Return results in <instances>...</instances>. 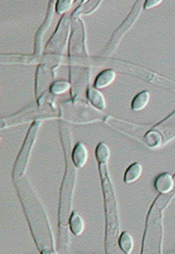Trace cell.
<instances>
[{"instance_id":"20","label":"cell","mask_w":175,"mask_h":254,"mask_svg":"<svg viewBox=\"0 0 175 254\" xmlns=\"http://www.w3.org/2000/svg\"><path fill=\"white\" fill-rule=\"evenodd\" d=\"M150 94L149 91H142L133 98L131 101V110L133 112H140L144 110L150 102Z\"/></svg>"},{"instance_id":"25","label":"cell","mask_w":175,"mask_h":254,"mask_svg":"<svg viewBox=\"0 0 175 254\" xmlns=\"http://www.w3.org/2000/svg\"><path fill=\"white\" fill-rule=\"evenodd\" d=\"M162 3V0H147L144 3V9H150Z\"/></svg>"},{"instance_id":"3","label":"cell","mask_w":175,"mask_h":254,"mask_svg":"<svg viewBox=\"0 0 175 254\" xmlns=\"http://www.w3.org/2000/svg\"><path fill=\"white\" fill-rule=\"evenodd\" d=\"M95 157L99 164L100 183L103 192L106 234H105V251L106 254H113L117 250L118 241L120 236L118 200L113 183L108 171L110 150L106 143L100 142L95 149Z\"/></svg>"},{"instance_id":"23","label":"cell","mask_w":175,"mask_h":254,"mask_svg":"<svg viewBox=\"0 0 175 254\" xmlns=\"http://www.w3.org/2000/svg\"><path fill=\"white\" fill-rule=\"evenodd\" d=\"M71 87V83L69 81L59 80V81H53L51 85L50 93L52 95H60L62 93H66Z\"/></svg>"},{"instance_id":"7","label":"cell","mask_w":175,"mask_h":254,"mask_svg":"<svg viewBox=\"0 0 175 254\" xmlns=\"http://www.w3.org/2000/svg\"><path fill=\"white\" fill-rule=\"evenodd\" d=\"M72 34L70 38V64H84L90 67V58L88 56L86 34L84 22L80 17H72Z\"/></svg>"},{"instance_id":"15","label":"cell","mask_w":175,"mask_h":254,"mask_svg":"<svg viewBox=\"0 0 175 254\" xmlns=\"http://www.w3.org/2000/svg\"><path fill=\"white\" fill-rule=\"evenodd\" d=\"M88 158V152L86 146L83 142L77 143L72 151V161L75 164L76 167L78 169L84 167L87 163Z\"/></svg>"},{"instance_id":"17","label":"cell","mask_w":175,"mask_h":254,"mask_svg":"<svg viewBox=\"0 0 175 254\" xmlns=\"http://www.w3.org/2000/svg\"><path fill=\"white\" fill-rule=\"evenodd\" d=\"M116 72L113 68H106L97 75L94 87L97 89H102L108 87L115 81Z\"/></svg>"},{"instance_id":"5","label":"cell","mask_w":175,"mask_h":254,"mask_svg":"<svg viewBox=\"0 0 175 254\" xmlns=\"http://www.w3.org/2000/svg\"><path fill=\"white\" fill-rule=\"evenodd\" d=\"M59 117L54 106L49 103H33L15 115L3 118L1 120V128L13 127L28 122L37 121L41 118H56Z\"/></svg>"},{"instance_id":"2","label":"cell","mask_w":175,"mask_h":254,"mask_svg":"<svg viewBox=\"0 0 175 254\" xmlns=\"http://www.w3.org/2000/svg\"><path fill=\"white\" fill-rule=\"evenodd\" d=\"M60 139L66 160V171L60 189L59 223H60V250L66 253L69 248V219L72 214V201L77 183V169L72 161V131L69 126L61 121L60 123Z\"/></svg>"},{"instance_id":"9","label":"cell","mask_w":175,"mask_h":254,"mask_svg":"<svg viewBox=\"0 0 175 254\" xmlns=\"http://www.w3.org/2000/svg\"><path fill=\"white\" fill-rule=\"evenodd\" d=\"M143 6H144V4H143L141 0H138L134 3V5L132 6V9H131V12L129 14L128 16L125 19V21L122 22V24L120 25L119 28H117L115 32L113 33L112 37L110 39L109 42L107 44V46L102 52L101 57L108 58L115 52V50L119 47V43H120L123 37L125 36V34L131 29L135 22H137V20L140 16L141 12H142V7Z\"/></svg>"},{"instance_id":"16","label":"cell","mask_w":175,"mask_h":254,"mask_svg":"<svg viewBox=\"0 0 175 254\" xmlns=\"http://www.w3.org/2000/svg\"><path fill=\"white\" fill-rule=\"evenodd\" d=\"M87 99L91 105L94 106V108L99 110L100 112H103L106 109V99L103 94L100 93L99 89L95 87H88L87 92H86Z\"/></svg>"},{"instance_id":"11","label":"cell","mask_w":175,"mask_h":254,"mask_svg":"<svg viewBox=\"0 0 175 254\" xmlns=\"http://www.w3.org/2000/svg\"><path fill=\"white\" fill-rule=\"evenodd\" d=\"M59 66L56 64H42L38 66L35 75V97L37 101L47 95L54 77V69Z\"/></svg>"},{"instance_id":"24","label":"cell","mask_w":175,"mask_h":254,"mask_svg":"<svg viewBox=\"0 0 175 254\" xmlns=\"http://www.w3.org/2000/svg\"><path fill=\"white\" fill-rule=\"evenodd\" d=\"M73 1L72 0H59L55 4V10L59 14H64L69 11L72 8Z\"/></svg>"},{"instance_id":"10","label":"cell","mask_w":175,"mask_h":254,"mask_svg":"<svg viewBox=\"0 0 175 254\" xmlns=\"http://www.w3.org/2000/svg\"><path fill=\"white\" fill-rule=\"evenodd\" d=\"M71 22L72 18L67 13L61 17L59 24L57 26L56 30L46 47V54L59 55L62 53L63 50L66 47L67 37L69 34Z\"/></svg>"},{"instance_id":"21","label":"cell","mask_w":175,"mask_h":254,"mask_svg":"<svg viewBox=\"0 0 175 254\" xmlns=\"http://www.w3.org/2000/svg\"><path fill=\"white\" fill-rule=\"evenodd\" d=\"M143 172V167L139 163L131 164L124 175V182L127 184L135 183L140 178Z\"/></svg>"},{"instance_id":"18","label":"cell","mask_w":175,"mask_h":254,"mask_svg":"<svg viewBox=\"0 0 175 254\" xmlns=\"http://www.w3.org/2000/svg\"><path fill=\"white\" fill-rule=\"evenodd\" d=\"M101 1L99 0H89V1H83L81 4L72 13V17H80L82 15H89L94 12L99 7Z\"/></svg>"},{"instance_id":"12","label":"cell","mask_w":175,"mask_h":254,"mask_svg":"<svg viewBox=\"0 0 175 254\" xmlns=\"http://www.w3.org/2000/svg\"><path fill=\"white\" fill-rule=\"evenodd\" d=\"M104 123L113 129L125 133L140 142L144 141L145 133L150 130V129H147V127H144V126L113 118L112 116H106V118L104 119Z\"/></svg>"},{"instance_id":"14","label":"cell","mask_w":175,"mask_h":254,"mask_svg":"<svg viewBox=\"0 0 175 254\" xmlns=\"http://www.w3.org/2000/svg\"><path fill=\"white\" fill-rule=\"evenodd\" d=\"M162 139L163 145L175 138V112L152 127Z\"/></svg>"},{"instance_id":"13","label":"cell","mask_w":175,"mask_h":254,"mask_svg":"<svg viewBox=\"0 0 175 254\" xmlns=\"http://www.w3.org/2000/svg\"><path fill=\"white\" fill-rule=\"evenodd\" d=\"M55 1H49V5L47 9V16L45 18L43 23L40 28L38 29L35 39V55H41L43 51V41L45 34L47 33L48 28H50L51 23L53 21V14L55 9Z\"/></svg>"},{"instance_id":"1","label":"cell","mask_w":175,"mask_h":254,"mask_svg":"<svg viewBox=\"0 0 175 254\" xmlns=\"http://www.w3.org/2000/svg\"><path fill=\"white\" fill-rule=\"evenodd\" d=\"M13 181L37 248L42 254H56L47 212L28 177L23 175Z\"/></svg>"},{"instance_id":"8","label":"cell","mask_w":175,"mask_h":254,"mask_svg":"<svg viewBox=\"0 0 175 254\" xmlns=\"http://www.w3.org/2000/svg\"><path fill=\"white\" fill-rule=\"evenodd\" d=\"M42 122L41 120L35 121L31 124V127H29L25 140L22 144L21 151L19 152L16 163L13 169V180L17 179L19 177H22L25 173L26 169L28 167V161L31 154L32 148L35 145V139L37 137V133L41 127Z\"/></svg>"},{"instance_id":"19","label":"cell","mask_w":175,"mask_h":254,"mask_svg":"<svg viewBox=\"0 0 175 254\" xmlns=\"http://www.w3.org/2000/svg\"><path fill=\"white\" fill-rule=\"evenodd\" d=\"M69 226L72 234L76 236H80L85 229V221L78 211H72L69 219Z\"/></svg>"},{"instance_id":"6","label":"cell","mask_w":175,"mask_h":254,"mask_svg":"<svg viewBox=\"0 0 175 254\" xmlns=\"http://www.w3.org/2000/svg\"><path fill=\"white\" fill-rule=\"evenodd\" d=\"M60 113L61 118L66 121L79 124L104 121L106 118L99 110L91 108L87 104L79 102V100L61 103Z\"/></svg>"},{"instance_id":"22","label":"cell","mask_w":175,"mask_h":254,"mask_svg":"<svg viewBox=\"0 0 175 254\" xmlns=\"http://www.w3.org/2000/svg\"><path fill=\"white\" fill-rule=\"evenodd\" d=\"M118 244L123 253L125 254H131L134 248V241L132 236L126 231L121 233L119 236Z\"/></svg>"},{"instance_id":"4","label":"cell","mask_w":175,"mask_h":254,"mask_svg":"<svg viewBox=\"0 0 175 254\" xmlns=\"http://www.w3.org/2000/svg\"><path fill=\"white\" fill-rule=\"evenodd\" d=\"M90 64L91 66H108L109 68H113V70H118V71L122 72L124 74L136 76L157 87H163L168 90L175 92V81H172L170 79L162 76L157 73H154L150 70H148L146 68L136 65L131 63L124 62L121 60L108 59L103 57H100V58L95 57L94 59H90Z\"/></svg>"}]
</instances>
